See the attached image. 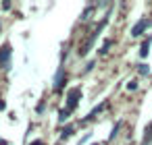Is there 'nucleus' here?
<instances>
[{
	"label": "nucleus",
	"instance_id": "obj_4",
	"mask_svg": "<svg viewBox=\"0 0 152 145\" xmlns=\"http://www.w3.org/2000/svg\"><path fill=\"white\" fill-rule=\"evenodd\" d=\"M148 50H150V40L142 44V50H140V54H142V56H146V54H148Z\"/></svg>",
	"mask_w": 152,
	"mask_h": 145
},
{
	"label": "nucleus",
	"instance_id": "obj_3",
	"mask_svg": "<svg viewBox=\"0 0 152 145\" xmlns=\"http://www.w3.org/2000/svg\"><path fill=\"white\" fill-rule=\"evenodd\" d=\"M146 27H148V21H146V19H142V21H140V23H135V27L131 29V35H133V38H137Z\"/></svg>",
	"mask_w": 152,
	"mask_h": 145
},
{
	"label": "nucleus",
	"instance_id": "obj_8",
	"mask_svg": "<svg viewBox=\"0 0 152 145\" xmlns=\"http://www.w3.org/2000/svg\"><path fill=\"white\" fill-rule=\"evenodd\" d=\"M69 118V110H61V120H67Z\"/></svg>",
	"mask_w": 152,
	"mask_h": 145
},
{
	"label": "nucleus",
	"instance_id": "obj_11",
	"mask_svg": "<svg viewBox=\"0 0 152 145\" xmlns=\"http://www.w3.org/2000/svg\"><path fill=\"white\" fill-rule=\"evenodd\" d=\"M31 145H44V143H42V141H34Z\"/></svg>",
	"mask_w": 152,
	"mask_h": 145
},
{
	"label": "nucleus",
	"instance_id": "obj_5",
	"mask_svg": "<svg viewBox=\"0 0 152 145\" xmlns=\"http://www.w3.org/2000/svg\"><path fill=\"white\" fill-rule=\"evenodd\" d=\"M71 133H73V128H71V126H67V128H65V133L61 135V139H69V137H71Z\"/></svg>",
	"mask_w": 152,
	"mask_h": 145
},
{
	"label": "nucleus",
	"instance_id": "obj_2",
	"mask_svg": "<svg viewBox=\"0 0 152 145\" xmlns=\"http://www.w3.org/2000/svg\"><path fill=\"white\" fill-rule=\"evenodd\" d=\"M9 56H11V48L7 44V46H2V50H0V64H2L4 69L9 66Z\"/></svg>",
	"mask_w": 152,
	"mask_h": 145
},
{
	"label": "nucleus",
	"instance_id": "obj_7",
	"mask_svg": "<svg viewBox=\"0 0 152 145\" xmlns=\"http://www.w3.org/2000/svg\"><path fill=\"white\" fill-rule=\"evenodd\" d=\"M137 71H140V75H148V73H150V69H148L146 64H140V69H137Z\"/></svg>",
	"mask_w": 152,
	"mask_h": 145
},
{
	"label": "nucleus",
	"instance_id": "obj_6",
	"mask_svg": "<svg viewBox=\"0 0 152 145\" xmlns=\"http://www.w3.org/2000/svg\"><path fill=\"white\" fill-rule=\"evenodd\" d=\"M108 46H110V40H106V42H104V46L100 48V54H106V52H108Z\"/></svg>",
	"mask_w": 152,
	"mask_h": 145
},
{
	"label": "nucleus",
	"instance_id": "obj_12",
	"mask_svg": "<svg viewBox=\"0 0 152 145\" xmlns=\"http://www.w3.org/2000/svg\"><path fill=\"white\" fill-rule=\"evenodd\" d=\"M94 145H98V143H94Z\"/></svg>",
	"mask_w": 152,
	"mask_h": 145
},
{
	"label": "nucleus",
	"instance_id": "obj_9",
	"mask_svg": "<svg viewBox=\"0 0 152 145\" xmlns=\"http://www.w3.org/2000/svg\"><path fill=\"white\" fill-rule=\"evenodd\" d=\"M135 87H137L135 81H129V83H127V89H135Z\"/></svg>",
	"mask_w": 152,
	"mask_h": 145
},
{
	"label": "nucleus",
	"instance_id": "obj_1",
	"mask_svg": "<svg viewBox=\"0 0 152 145\" xmlns=\"http://www.w3.org/2000/svg\"><path fill=\"white\" fill-rule=\"evenodd\" d=\"M79 97H81V89H79V87H73V89L67 93V110H69V112L77 106Z\"/></svg>",
	"mask_w": 152,
	"mask_h": 145
},
{
	"label": "nucleus",
	"instance_id": "obj_10",
	"mask_svg": "<svg viewBox=\"0 0 152 145\" xmlns=\"http://www.w3.org/2000/svg\"><path fill=\"white\" fill-rule=\"evenodd\" d=\"M4 108H7V104H4V102H0V110H4Z\"/></svg>",
	"mask_w": 152,
	"mask_h": 145
}]
</instances>
